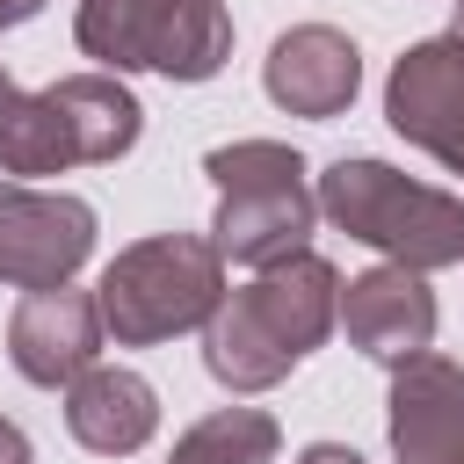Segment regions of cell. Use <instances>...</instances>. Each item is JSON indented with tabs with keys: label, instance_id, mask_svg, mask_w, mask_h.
I'll list each match as a JSON object with an SVG mask.
<instances>
[{
	"label": "cell",
	"instance_id": "obj_7",
	"mask_svg": "<svg viewBox=\"0 0 464 464\" xmlns=\"http://www.w3.org/2000/svg\"><path fill=\"white\" fill-rule=\"evenodd\" d=\"M384 123L406 145L435 152L450 174H464V44L457 36H428V44H413L392 65V80H384Z\"/></svg>",
	"mask_w": 464,
	"mask_h": 464
},
{
	"label": "cell",
	"instance_id": "obj_18",
	"mask_svg": "<svg viewBox=\"0 0 464 464\" xmlns=\"http://www.w3.org/2000/svg\"><path fill=\"white\" fill-rule=\"evenodd\" d=\"M29 14H44V0H0V29H14V22H29Z\"/></svg>",
	"mask_w": 464,
	"mask_h": 464
},
{
	"label": "cell",
	"instance_id": "obj_6",
	"mask_svg": "<svg viewBox=\"0 0 464 464\" xmlns=\"http://www.w3.org/2000/svg\"><path fill=\"white\" fill-rule=\"evenodd\" d=\"M94 254V203L65 188L0 181V290L72 283Z\"/></svg>",
	"mask_w": 464,
	"mask_h": 464
},
{
	"label": "cell",
	"instance_id": "obj_20",
	"mask_svg": "<svg viewBox=\"0 0 464 464\" xmlns=\"http://www.w3.org/2000/svg\"><path fill=\"white\" fill-rule=\"evenodd\" d=\"M450 36H457V44H464V0H457V22H450Z\"/></svg>",
	"mask_w": 464,
	"mask_h": 464
},
{
	"label": "cell",
	"instance_id": "obj_5",
	"mask_svg": "<svg viewBox=\"0 0 464 464\" xmlns=\"http://www.w3.org/2000/svg\"><path fill=\"white\" fill-rule=\"evenodd\" d=\"M72 44L102 72H167L203 87L232 58V14L225 0H80Z\"/></svg>",
	"mask_w": 464,
	"mask_h": 464
},
{
	"label": "cell",
	"instance_id": "obj_13",
	"mask_svg": "<svg viewBox=\"0 0 464 464\" xmlns=\"http://www.w3.org/2000/svg\"><path fill=\"white\" fill-rule=\"evenodd\" d=\"M51 102H58L65 130H72L80 167L123 160V152L138 145V130H145V109H138V94L123 87V72H65V80H51Z\"/></svg>",
	"mask_w": 464,
	"mask_h": 464
},
{
	"label": "cell",
	"instance_id": "obj_9",
	"mask_svg": "<svg viewBox=\"0 0 464 464\" xmlns=\"http://www.w3.org/2000/svg\"><path fill=\"white\" fill-rule=\"evenodd\" d=\"M392 457L399 464H457L464 457V370L435 348L392 362V399H384Z\"/></svg>",
	"mask_w": 464,
	"mask_h": 464
},
{
	"label": "cell",
	"instance_id": "obj_15",
	"mask_svg": "<svg viewBox=\"0 0 464 464\" xmlns=\"http://www.w3.org/2000/svg\"><path fill=\"white\" fill-rule=\"evenodd\" d=\"M276 450H283V428L261 406H218L174 442L167 464H276Z\"/></svg>",
	"mask_w": 464,
	"mask_h": 464
},
{
	"label": "cell",
	"instance_id": "obj_11",
	"mask_svg": "<svg viewBox=\"0 0 464 464\" xmlns=\"http://www.w3.org/2000/svg\"><path fill=\"white\" fill-rule=\"evenodd\" d=\"M261 87H268L276 109L326 123V116H341V109L355 102V87H362V51H355L341 29H326V22L283 29V36L268 44V58H261Z\"/></svg>",
	"mask_w": 464,
	"mask_h": 464
},
{
	"label": "cell",
	"instance_id": "obj_10",
	"mask_svg": "<svg viewBox=\"0 0 464 464\" xmlns=\"http://www.w3.org/2000/svg\"><path fill=\"white\" fill-rule=\"evenodd\" d=\"M341 326L370 362H406L435 341V290L406 261H377L341 283Z\"/></svg>",
	"mask_w": 464,
	"mask_h": 464
},
{
	"label": "cell",
	"instance_id": "obj_14",
	"mask_svg": "<svg viewBox=\"0 0 464 464\" xmlns=\"http://www.w3.org/2000/svg\"><path fill=\"white\" fill-rule=\"evenodd\" d=\"M65 167H80V152H72V130L58 116L51 87L14 94V109L0 116V174H65Z\"/></svg>",
	"mask_w": 464,
	"mask_h": 464
},
{
	"label": "cell",
	"instance_id": "obj_17",
	"mask_svg": "<svg viewBox=\"0 0 464 464\" xmlns=\"http://www.w3.org/2000/svg\"><path fill=\"white\" fill-rule=\"evenodd\" d=\"M297 464H362L348 442H312V450H297Z\"/></svg>",
	"mask_w": 464,
	"mask_h": 464
},
{
	"label": "cell",
	"instance_id": "obj_2",
	"mask_svg": "<svg viewBox=\"0 0 464 464\" xmlns=\"http://www.w3.org/2000/svg\"><path fill=\"white\" fill-rule=\"evenodd\" d=\"M94 297L116 348H160L188 326H210L225 304V254L203 232H152L102 268Z\"/></svg>",
	"mask_w": 464,
	"mask_h": 464
},
{
	"label": "cell",
	"instance_id": "obj_1",
	"mask_svg": "<svg viewBox=\"0 0 464 464\" xmlns=\"http://www.w3.org/2000/svg\"><path fill=\"white\" fill-rule=\"evenodd\" d=\"M334 326H341V276L304 246L290 261H268L254 283L225 290V304L203 326V362L225 392H268Z\"/></svg>",
	"mask_w": 464,
	"mask_h": 464
},
{
	"label": "cell",
	"instance_id": "obj_3",
	"mask_svg": "<svg viewBox=\"0 0 464 464\" xmlns=\"http://www.w3.org/2000/svg\"><path fill=\"white\" fill-rule=\"evenodd\" d=\"M203 174L218 181V218H210V246L239 268H268L304 254L312 225H319V196L304 188V160L283 138H239L218 145L203 160Z\"/></svg>",
	"mask_w": 464,
	"mask_h": 464
},
{
	"label": "cell",
	"instance_id": "obj_21",
	"mask_svg": "<svg viewBox=\"0 0 464 464\" xmlns=\"http://www.w3.org/2000/svg\"><path fill=\"white\" fill-rule=\"evenodd\" d=\"M457 464H464V457H457Z\"/></svg>",
	"mask_w": 464,
	"mask_h": 464
},
{
	"label": "cell",
	"instance_id": "obj_4",
	"mask_svg": "<svg viewBox=\"0 0 464 464\" xmlns=\"http://www.w3.org/2000/svg\"><path fill=\"white\" fill-rule=\"evenodd\" d=\"M319 218H334L348 239L377 246L406 268H457L464 261V196L406 181L384 160H334L319 174Z\"/></svg>",
	"mask_w": 464,
	"mask_h": 464
},
{
	"label": "cell",
	"instance_id": "obj_16",
	"mask_svg": "<svg viewBox=\"0 0 464 464\" xmlns=\"http://www.w3.org/2000/svg\"><path fill=\"white\" fill-rule=\"evenodd\" d=\"M0 464H36V450H29V435L0 413Z\"/></svg>",
	"mask_w": 464,
	"mask_h": 464
},
{
	"label": "cell",
	"instance_id": "obj_12",
	"mask_svg": "<svg viewBox=\"0 0 464 464\" xmlns=\"http://www.w3.org/2000/svg\"><path fill=\"white\" fill-rule=\"evenodd\" d=\"M65 428L94 457H130L160 428V392L123 362H94V370H80L65 384Z\"/></svg>",
	"mask_w": 464,
	"mask_h": 464
},
{
	"label": "cell",
	"instance_id": "obj_19",
	"mask_svg": "<svg viewBox=\"0 0 464 464\" xmlns=\"http://www.w3.org/2000/svg\"><path fill=\"white\" fill-rule=\"evenodd\" d=\"M14 109V80H7V65H0V116Z\"/></svg>",
	"mask_w": 464,
	"mask_h": 464
},
{
	"label": "cell",
	"instance_id": "obj_8",
	"mask_svg": "<svg viewBox=\"0 0 464 464\" xmlns=\"http://www.w3.org/2000/svg\"><path fill=\"white\" fill-rule=\"evenodd\" d=\"M102 334H109V326H102V297H94V290H72V283L22 290L14 319H7V362H14L29 384L58 392V384H72L80 370H94Z\"/></svg>",
	"mask_w": 464,
	"mask_h": 464
}]
</instances>
